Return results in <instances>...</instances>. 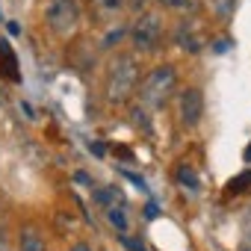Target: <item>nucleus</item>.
Instances as JSON below:
<instances>
[{
  "label": "nucleus",
  "instance_id": "13",
  "mask_svg": "<svg viewBox=\"0 0 251 251\" xmlns=\"http://www.w3.org/2000/svg\"><path fill=\"white\" fill-rule=\"evenodd\" d=\"M89 3L95 6V9H100V12H118L121 6H124V0H89Z\"/></svg>",
  "mask_w": 251,
  "mask_h": 251
},
{
  "label": "nucleus",
  "instance_id": "14",
  "mask_svg": "<svg viewBox=\"0 0 251 251\" xmlns=\"http://www.w3.org/2000/svg\"><path fill=\"white\" fill-rule=\"evenodd\" d=\"M95 201L98 204H109V201H121V195L112 186H103V189H95Z\"/></svg>",
  "mask_w": 251,
  "mask_h": 251
},
{
  "label": "nucleus",
  "instance_id": "17",
  "mask_svg": "<svg viewBox=\"0 0 251 251\" xmlns=\"http://www.w3.org/2000/svg\"><path fill=\"white\" fill-rule=\"evenodd\" d=\"M56 225H59V230H71L74 227V216H65V213H56Z\"/></svg>",
  "mask_w": 251,
  "mask_h": 251
},
{
  "label": "nucleus",
  "instance_id": "4",
  "mask_svg": "<svg viewBox=\"0 0 251 251\" xmlns=\"http://www.w3.org/2000/svg\"><path fill=\"white\" fill-rule=\"evenodd\" d=\"M130 39L142 53L157 50L163 42V15L160 12H142L130 27Z\"/></svg>",
  "mask_w": 251,
  "mask_h": 251
},
{
  "label": "nucleus",
  "instance_id": "3",
  "mask_svg": "<svg viewBox=\"0 0 251 251\" xmlns=\"http://www.w3.org/2000/svg\"><path fill=\"white\" fill-rule=\"evenodd\" d=\"M45 21L50 27L53 36L65 39L77 30V21H80V6L77 0H48L45 6Z\"/></svg>",
  "mask_w": 251,
  "mask_h": 251
},
{
  "label": "nucleus",
  "instance_id": "23",
  "mask_svg": "<svg viewBox=\"0 0 251 251\" xmlns=\"http://www.w3.org/2000/svg\"><path fill=\"white\" fill-rule=\"evenodd\" d=\"M145 3H148V0H130V6L139 12V9H145Z\"/></svg>",
  "mask_w": 251,
  "mask_h": 251
},
{
  "label": "nucleus",
  "instance_id": "2",
  "mask_svg": "<svg viewBox=\"0 0 251 251\" xmlns=\"http://www.w3.org/2000/svg\"><path fill=\"white\" fill-rule=\"evenodd\" d=\"M177 86V74L172 65H157L154 71H148V77L139 83V100L151 109H163Z\"/></svg>",
  "mask_w": 251,
  "mask_h": 251
},
{
  "label": "nucleus",
  "instance_id": "12",
  "mask_svg": "<svg viewBox=\"0 0 251 251\" xmlns=\"http://www.w3.org/2000/svg\"><path fill=\"white\" fill-rule=\"evenodd\" d=\"M106 219H109V225H115L118 230H127V216H124L121 207H109V210H106Z\"/></svg>",
  "mask_w": 251,
  "mask_h": 251
},
{
  "label": "nucleus",
  "instance_id": "9",
  "mask_svg": "<svg viewBox=\"0 0 251 251\" xmlns=\"http://www.w3.org/2000/svg\"><path fill=\"white\" fill-rule=\"evenodd\" d=\"M248 186H251V169H245L242 175H236V177L227 180V192H230V195H239V192H245Z\"/></svg>",
  "mask_w": 251,
  "mask_h": 251
},
{
  "label": "nucleus",
  "instance_id": "24",
  "mask_svg": "<svg viewBox=\"0 0 251 251\" xmlns=\"http://www.w3.org/2000/svg\"><path fill=\"white\" fill-rule=\"evenodd\" d=\"M71 251H92V245H89V242H77Z\"/></svg>",
  "mask_w": 251,
  "mask_h": 251
},
{
  "label": "nucleus",
  "instance_id": "21",
  "mask_svg": "<svg viewBox=\"0 0 251 251\" xmlns=\"http://www.w3.org/2000/svg\"><path fill=\"white\" fill-rule=\"evenodd\" d=\"M89 148H92V154H95V157H103V145H100V142H92Z\"/></svg>",
  "mask_w": 251,
  "mask_h": 251
},
{
  "label": "nucleus",
  "instance_id": "10",
  "mask_svg": "<svg viewBox=\"0 0 251 251\" xmlns=\"http://www.w3.org/2000/svg\"><path fill=\"white\" fill-rule=\"evenodd\" d=\"M177 180H180L183 186H189V189H198V175H195V169L186 166V163L177 169Z\"/></svg>",
  "mask_w": 251,
  "mask_h": 251
},
{
  "label": "nucleus",
  "instance_id": "11",
  "mask_svg": "<svg viewBox=\"0 0 251 251\" xmlns=\"http://www.w3.org/2000/svg\"><path fill=\"white\" fill-rule=\"evenodd\" d=\"M130 118H133V124L142 130V133H151V121H148V112H145V106H136L133 112H130Z\"/></svg>",
  "mask_w": 251,
  "mask_h": 251
},
{
  "label": "nucleus",
  "instance_id": "6",
  "mask_svg": "<svg viewBox=\"0 0 251 251\" xmlns=\"http://www.w3.org/2000/svg\"><path fill=\"white\" fill-rule=\"evenodd\" d=\"M175 45H177L180 50H186V53H201V48H204V33H201V27H198L195 18H183V21L175 27Z\"/></svg>",
  "mask_w": 251,
  "mask_h": 251
},
{
  "label": "nucleus",
  "instance_id": "20",
  "mask_svg": "<svg viewBox=\"0 0 251 251\" xmlns=\"http://www.w3.org/2000/svg\"><path fill=\"white\" fill-rule=\"evenodd\" d=\"M121 242L127 245L130 251H145V245H139V242H133V239H127V236H121Z\"/></svg>",
  "mask_w": 251,
  "mask_h": 251
},
{
  "label": "nucleus",
  "instance_id": "1",
  "mask_svg": "<svg viewBox=\"0 0 251 251\" xmlns=\"http://www.w3.org/2000/svg\"><path fill=\"white\" fill-rule=\"evenodd\" d=\"M139 59L133 53H118L109 62V74H106V100L109 103H127L130 95L139 86Z\"/></svg>",
  "mask_w": 251,
  "mask_h": 251
},
{
  "label": "nucleus",
  "instance_id": "16",
  "mask_svg": "<svg viewBox=\"0 0 251 251\" xmlns=\"http://www.w3.org/2000/svg\"><path fill=\"white\" fill-rule=\"evenodd\" d=\"M157 3L166 9H195V3H189V0H157Z\"/></svg>",
  "mask_w": 251,
  "mask_h": 251
},
{
  "label": "nucleus",
  "instance_id": "7",
  "mask_svg": "<svg viewBox=\"0 0 251 251\" xmlns=\"http://www.w3.org/2000/svg\"><path fill=\"white\" fill-rule=\"evenodd\" d=\"M0 77L9 83H21V71H18V59L15 50L6 39H0Z\"/></svg>",
  "mask_w": 251,
  "mask_h": 251
},
{
  "label": "nucleus",
  "instance_id": "8",
  "mask_svg": "<svg viewBox=\"0 0 251 251\" xmlns=\"http://www.w3.org/2000/svg\"><path fill=\"white\" fill-rule=\"evenodd\" d=\"M18 248H21V251H48L45 236H39V230H33V227H24V230H21Z\"/></svg>",
  "mask_w": 251,
  "mask_h": 251
},
{
  "label": "nucleus",
  "instance_id": "22",
  "mask_svg": "<svg viewBox=\"0 0 251 251\" xmlns=\"http://www.w3.org/2000/svg\"><path fill=\"white\" fill-rule=\"evenodd\" d=\"M145 216H148V219H157V207H154V204H148V207H145Z\"/></svg>",
  "mask_w": 251,
  "mask_h": 251
},
{
  "label": "nucleus",
  "instance_id": "18",
  "mask_svg": "<svg viewBox=\"0 0 251 251\" xmlns=\"http://www.w3.org/2000/svg\"><path fill=\"white\" fill-rule=\"evenodd\" d=\"M121 36H124V30H121V27H118V30H112V33L106 36V42H103V48H109V45H115V42H118Z\"/></svg>",
  "mask_w": 251,
  "mask_h": 251
},
{
  "label": "nucleus",
  "instance_id": "25",
  "mask_svg": "<svg viewBox=\"0 0 251 251\" xmlns=\"http://www.w3.org/2000/svg\"><path fill=\"white\" fill-rule=\"evenodd\" d=\"M242 160H245V163H251V145H248V148L242 151Z\"/></svg>",
  "mask_w": 251,
  "mask_h": 251
},
{
  "label": "nucleus",
  "instance_id": "19",
  "mask_svg": "<svg viewBox=\"0 0 251 251\" xmlns=\"http://www.w3.org/2000/svg\"><path fill=\"white\" fill-rule=\"evenodd\" d=\"M227 48H230V42H227V39H216V42H213V50H216V53H225Z\"/></svg>",
  "mask_w": 251,
  "mask_h": 251
},
{
  "label": "nucleus",
  "instance_id": "15",
  "mask_svg": "<svg viewBox=\"0 0 251 251\" xmlns=\"http://www.w3.org/2000/svg\"><path fill=\"white\" fill-rule=\"evenodd\" d=\"M233 6H236V0H213V9H216L222 18H227V15L233 12Z\"/></svg>",
  "mask_w": 251,
  "mask_h": 251
},
{
  "label": "nucleus",
  "instance_id": "5",
  "mask_svg": "<svg viewBox=\"0 0 251 251\" xmlns=\"http://www.w3.org/2000/svg\"><path fill=\"white\" fill-rule=\"evenodd\" d=\"M201 118H204V95H201V89L180 92V124L186 130H192V127L201 124Z\"/></svg>",
  "mask_w": 251,
  "mask_h": 251
}]
</instances>
